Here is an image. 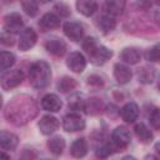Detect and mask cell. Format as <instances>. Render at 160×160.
I'll return each instance as SVG.
<instances>
[{"label":"cell","instance_id":"cell-1","mask_svg":"<svg viewBox=\"0 0 160 160\" xmlns=\"http://www.w3.org/2000/svg\"><path fill=\"white\" fill-rule=\"evenodd\" d=\"M29 80L32 88L41 90L46 88L51 80V69L50 65L44 60H38L30 65L29 69Z\"/></svg>","mask_w":160,"mask_h":160},{"label":"cell","instance_id":"cell-2","mask_svg":"<svg viewBox=\"0 0 160 160\" xmlns=\"http://www.w3.org/2000/svg\"><path fill=\"white\" fill-rule=\"evenodd\" d=\"M24 80V72L20 69H12L4 72L0 78V85L4 90H11L19 86Z\"/></svg>","mask_w":160,"mask_h":160},{"label":"cell","instance_id":"cell-3","mask_svg":"<svg viewBox=\"0 0 160 160\" xmlns=\"http://www.w3.org/2000/svg\"><path fill=\"white\" fill-rule=\"evenodd\" d=\"M24 28V20L19 12H10L4 19V30L8 34H19Z\"/></svg>","mask_w":160,"mask_h":160},{"label":"cell","instance_id":"cell-4","mask_svg":"<svg viewBox=\"0 0 160 160\" xmlns=\"http://www.w3.org/2000/svg\"><path fill=\"white\" fill-rule=\"evenodd\" d=\"M62 128L68 132L80 131L85 128V120L78 114H68L62 120Z\"/></svg>","mask_w":160,"mask_h":160},{"label":"cell","instance_id":"cell-5","mask_svg":"<svg viewBox=\"0 0 160 160\" xmlns=\"http://www.w3.org/2000/svg\"><path fill=\"white\" fill-rule=\"evenodd\" d=\"M66 65L74 72H82L86 68V59L84 58V55L81 52L74 51V52L69 54V56L66 59Z\"/></svg>","mask_w":160,"mask_h":160},{"label":"cell","instance_id":"cell-6","mask_svg":"<svg viewBox=\"0 0 160 160\" xmlns=\"http://www.w3.org/2000/svg\"><path fill=\"white\" fill-rule=\"evenodd\" d=\"M64 32L65 35L72 41H80L84 36V28L80 22L76 21H68L64 24Z\"/></svg>","mask_w":160,"mask_h":160},{"label":"cell","instance_id":"cell-7","mask_svg":"<svg viewBox=\"0 0 160 160\" xmlns=\"http://www.w3.org/2000/svg\"><path fill=\"white\" fill-rule=\"evenodd\" d=\"M38 40V35L35 32L34 29L31 28H28L25 30H22L21 35H20V39H19V49L21 51H28L29 49H31L35 42Z\"/></svg>","mask_w":160,"mask_h":160},{"label":"cell","instance_id":"cell-8","mask_svg":"<svg viewBox=\"0 0 160 160\" xmlns=\"http://www.w3.org/2000/svg\"><path fill=\"white\" fill-rule=\"evenodd\" d=\"M111 139H112V142L118 146V148H125L130 144L131 141V136H130V132L129 130L125 128V126H118L112 134H111Z\"/></svg>","mask_w":160,"mask_h":160},{"label":"cell","instance_id":"cell-9","mask_svg":"<svg viewBox=\"0 0 160 160\" xmlns=\"http://www.w3.org/2000/svg\"><path fill=\"white\" fill-rule=\"evenodd\" d=\"M112 56V51L109 50L108 48L102 46V45H98L96 49L89 55L90 61L95 65H102L105 64L110 58Z\"/></svg>","mask_w":160,"mask_h":160},{"label":"cell","instance_id":"cell-10","mask_svg":"<svg viewBox=\"0 0 160 160\" xmlns=\"http://www.w3.org/2000/svg\"><path fill=\"white\" fill-rule=\"evenodd\" d=\"M38 126H39L41 134H44V135H50V134H52L54 131L58 130V128H59V121H58V119H56L55 116L44 115V116L40 119Z\"/></svg>","mask_w":160,"mask_h":160},{"label":"cell","instance_id":"cell-11","mask_svg":"<svg viewBox=\"0 0 160 160\" xmlns=\"http://www.w3.org/2000/svg\"><path fill=\"white\" fill-rule=\"evenodd\" d=\"M61 106H62V102H61L60 98L55 94H46L41 99V108L46 111L56 112L61 109Z\"/></svg>","mask_w":160,"mask_h":160},{"label":"cell","instance_id":"cell-12","mask_svg":"<svg viewBox=\"0 0 160 160\" xmlns=\"http://www.w3.org/2000/svg\"><path fill=\"white\" fill-rule=\"evenodd\" d=\"M45 49L55 56H62L66 52V44L59 38H51L45 42Z\"/></svg>","mask_w":160,"mask_h":160},{"label":"cell","instance_id":"cell-13","mask_svg":"<svg viewBox=\"0 0 160 160\" xmlns=\"http://www.w3.org/2000/svg\"><path fill=\"white\" fill-rule=\"evenodd\" d=\"M120 115H121L124 121L134 122L139 116V106L135 102H128L121 108Z\"/></svg>","mask_w":160,"mask_h":160},{"label":"cell","instance_id":"cell-14","mask_svg":"<svg viewBox=\"0 0 160 160\" xmlns=\"http://www.w3.org/2000/svg\"><path fill=\"white\" fill-rule=\"evenodd\" d=\"M114 76H115L116 81L119 84H126V82H129L131 80L132 72L126 65L118 62L114 66Z\"/></svg>","mask_w":160,"mask_h":160},{"label":"cell","instance_id":"cell-15","mask_svg":"<svg viewBox=\"0 0 160 160\" xmlns=\"http://www.w3.org/2000/svg\"><path fill=\"white\" fill-rule=\"evenodd\" d=\"M59 25H60V19L52 12H48V14L42 15V18L39 20V26L42 31L56 29V28H59Z\"/></svg>","mask_w":160,"mask_h":160},{"label":"cell","instance_id":"cell-16","mask_svg":"<svg viewBox=\"0 0 160 160\" xmlns=\"http://www.w3.org/2000/svg\"><path fill=\"white\" fill-rule=\"evenodd\" d=\"M19 139L15 134L6 131V130H0V145L1 148L6 150H14L18 146Z\"/></svg>","mask_w":160,"mask_h":160},{"label":"cell","instance_id":"cell-17","mask_svg":"<svg viewBox=\"0 0 160 160\" xmlns=\"http://www.w3.org/2000/svg\"><path fill=\"white\" fill-rule=\"evenodd\" d=\"M70 154L76 158V159H80V158H84L86 154H88V142L84 138H80V139H76L72 144H71V148H70Z\"/></svg>","mask_w":160,"mask_h":160},{"label":"cell","instance_id":"cell-18","mask_svg":"<svg viewBox=\"0 0 160 160\" xmlns=\"http://www.w3.org/2000/svg\"><path fill=\"white\" fill-rule=\"evenodd\" d=\"M140 51L135 48H125L121 54H120V59L126 62V64H130V65H134V64H138L140 61Z\"/></svg>","mask_w":160,"mask_h":160},{"label":"cell","instance_id":"cell-19","mask_svg":"<svg viewBox=\"0 0 160 160\" xmlns=\"http://www.w3.org/2000/svg\"><path fill=\"white\" fill-rule=\"evenodd\" d=\"M76 8H78V11L81 12L82 15L91 16L98 10V2L90 1V0H79L76 2Z\"/></svg>","mask_w":160,"mask_h":160},{"label":"cell","instance_id":"cell-20","mask_svg":"<svg viewBox=\"0 0 160 160\" xmlns=\"http://www.w3.org/2000/svg\"><path fill=\"white\" fill-rule=\"evenodd\" d=\"M124 8H125V2L120 0H110V1H106L104 5V9L110 16L121 15L124 12Z\"/></svg>","mask_w":160,"mask_h":160},{"label":"cell","instance_id":"cell-21","mask_svg":"<svg viewBox=\"0 0 160 160\" xmlns=\"http://www.w3.org/2000/svg\"><path fill=\"white\" fill-rule=\"evenodd\" d=\"M134 130H135V135L138 136V139H139L141 142L148 144V142H151V141H152V138H154V136H152V132L148 129V126H146L145 124L140 122V124L135 125Z\"/></svg>","mask_w":160,"mask_h":160},{"label":"cell","instance_id":"cell-22","mask_svg":"<svg viewBox=\"0 0 160 160\" xmlns=\"http://www.w3.org/2000/svg\"><path fill=\"white\" fill-rule=\"evenodd\" d=\"M155 75H156V71L154 68L151 66H142L141 69H139L138 71V78H139V81L144 82V84H150L154 81L155 79Z\"/></svg>","mask_w":160,"mask_h":160},{"label":"cell","instance_id":"cell-23","mask_svg":"<svg viewBox=\"0 0 160 160\" xmlns=\"http://www.w3.org/2000/svg\"><path fill=\"white\" fill-rule=\"evenodd\" d=\"M48 148L52 154L60 155L65 149V140L61 136H54L48 141Z\"/></svg>","mask_w":160,"mask_h":160},{"label":"cell","instance_id":"cell-24","mask_svg":"<svg viewBox=\"0 0 160 160\" xmlns=\"http://www.w3.org/2000/svg\"><path fill=\"white\" fill-rule=\"evenodd\" d=\"M98 25H99V28L102 30L104 34H108V32H110V31H112V30L115 29L116 21H115V19H114L112 16H110V15H104V16H101V18L99 19Z\"/></svg>","mask_w":160,"mask_h":160},{"label":"cell","instance_id":"cell-25","mask_svg":"<svg viewBox=\"0 0 160 160\" xmlns=\"http://www.w3.org/2000/svg\"><path fill=\"white\" fill-rule=\"evenodd\" d=\"M102 108H104L102 101L96 98H91V99H89L88 102H85V110H86V112H89L91 115H96V114L101 112Z\"/></svg>","mask_w":160,"mask_h":160},{"label":"cell","instance_id":"cell-26","mask_svg":"<svg viewBox=\"0 0 160 160\" xmlns=\"http://www.w3.org/2000/svg\"><path fill=\"white\" fill-rule=\"evenodd\" d=\"M15 62V55L10 51H0V69H10Z\"/></svg>","mask_w":160,"mask_h":160},{"label":"cell","instance_id":"cell-27","mask_svg":"<svg viewBox=\"0 0 160 160\" xmlns=\"http://www.w3.org/2000/svg\"><path fill=\"white\" fill-rule=\"evenodd\" d=\"M75 86H76V81H75L72 78H69V76H64V78L60 79V81L58 82V89H59L61 92L71 91Z\"/></svg>","mask_w":160,"mask_h":160},{"label":"cell","instance_id":"cell-28","mask_svg":"<svg viewBox=\"0 0 160 160\" xmlns=\"http://www.w3.org/2000/svg\"><path fill=\"white\" fill-rule=\"evenodd\" d=\"M69 108L71 110H85V101L82 100V98L80 95H74L71 96V99L69 100Z\"/></svg>","mask_w":160,"mask_h":160},{"label":"cell","instance_id":"cell-29","mask_svg":"<svg viewBox=\"0 0 160 160\" xmlns=\"http://www.w3.org/2000/svg\"><path fill=\"white\" fill-rule=\"evenodd\" d=\"M21 6H22V10L25 11V14H28L31 18L38 14L39 6H38V4L35 1H22L21 2Z\"/></svg>","mask_w":160,"mask_h":160},{"label":"cell","instance_id":"cell-30","mask_svg":"<svg viewBox=\"0 0 160 160\" xmlns=\"http://www.w3.org/2000/svg\"><path fill=\"white\" fill-rule=\"evenodd\" d=\"M149 121L155 130H159V128H160V112H159L158 108H154L151 110V112L149 114Z\"/></svg>","mask_w":160,"mask_h":160},{"label":"cell","instance_id":"cell-31","mask_svg":"<svg viewBox=\"0 0 160 160\" xmlns=\"http://www.w3.org/2000/svg\"><path fill=\"white\" fill-rule=\"evenodd\" d=\"M98 46V42L95 40V38H86L84 41H82V49L85 50V52L88 55H90Z\"/></svg>","mask_w":160,"mask_h":160},{"label":"cell","instance_id":"cell-32","mask_svg":"<svg viewBox=\"0 0 160 160\" xmlns=\"http://www.w3.org/2000/svg\"><path fill=\"white\" fill-rule=\"evenodd\" d=\"M145 58L149 61H154V62L159 61V45H155L151 49H149L145 54Z\"/></svg>","mask_w":160,"mask_h":160},{"label":"cell","instance_id":"cell-33","mask_svg":"<svg viewBox=\"0 0 160 160\" xmlns=\"http://www.w3.org/2000/svg\"><path fill=\"white\" fill-rule=\"evenodd\" d=\"M110 154H111V146H110L109 144L100 145V146L96 149V156H98V158L105 159V158H108Z\"/></svg>","mask_w":160,"mask_h":160},{"label":"cell","instance_id":"cell-34","mask_svg":"<svg viewBox=\"0 0 160 160\" xmlns=\"http://www.w3.org/2000/svg\"><path fill=\"white\" fill-rule=\"evenodd\" d=\"M55 10L60 14V16H62V18H68L69 15H70V8L66 5V4H64V2H58V4H55Z\"/></svg>","mask_w":160,"mask_h":160},{"label":"cell","instance_id":"cell-35","mask_svg":"<svg viewBox=\"0 0 160 160\" xmlns=\"http://www.w3.org/2000/svg\"><path fill=\"white\" fill-rule=\"evenodd\" d=\"M88 84L89 85H96V86H101L102 85V79L99 75H91L88 79Z\"/></svg>","mask_w":160,"mask_h":160},{"label":"cell","instance_id":"cell-36","mask_svg":"<svg viewBox=\"0 0 160 160\" xmlns=\"http://www.w3.org/2000/svg\"><path fill=\"white\" fill-rule=\"evenodd\" d=\"M35 159V152L32 150H25L20 155L19 160H34Z\"/></svg>","mask_w":160,"mask_h":160},{"label":"cell","instance_id":"cell-37","mask_svg":"<svg viewBox=\"0 0 160 160\" xmlns=\"http://www.w3.org/2000/svg\"><path fill=\"white\" fill-rule=\"evenodd\" d=\"M1 42L5 45H14V38L12 36H1Z\"/></svg>","mask_w":160,"mask_h":160},{"label":"cell","instance_id":"cell-38","mask_svg":"<svg viewBox=\"0 0 160 160\" xmlns=\"http://www.w3.org/2000/svg\"><path fill=\"white\" fill-rule=\"evenodd\" d=\"M0 160H11V159H10V156H9L8 154L0 152Z\"/></svg>","mask_w":160,"mask_h":160},{"label":"cell","instance_id":"cell-39","mask_svg":"<svg viewBox=\"0 0 160 160\" xmlns=\"http://www.w3.org/2000/svg\"><path fill=\"white\" fill-rule=\"evenodd\" d=\"M121 160H136L134 156H130V155H128V156H124Z\"/></svg>","mask_w":160,"mask_h":160},{"label":"cell","instance_id":"cell-40","mask_svg":"<svg viewBox=\"0 0 160 160\" xmlns=\"http://www.w3.org/2000/svg\"><path fill=\"white\" fill-rule=\"evenodd\" d=\"M145 160H158V158L156 156H154V155H150V156H146V159Z\"/></svg>","mask_w":160,"mask_h":160},{"label":"cell","instance_id":"cell-41","mask_svg":"<svg viewBox=\"0 0 160 160\" xmlns=\"http://www.w3.org/2000/svg\"><path fill=\"white\" fill-rule=\"evenodd\" d=\"M1 104H2V98H1V95H0V106H1Z\"/></svg>","mask_w":160,"mask_h":160},{"label":"cell","instance_id":"cell-42","mask_svg":"<svg viewBox=\"0 0 160 160\" xmlns=\"http://www.w3.org/2000/svg\"><path fill=\"white\" fill-rule=\"evenodd\" d=\"M0 41H1V35H0Z\"/></svg>","mask_w":160,"mask_h":160}]
</instances>
